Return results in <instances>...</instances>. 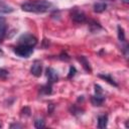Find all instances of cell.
Listing matches in <instances>:
<instances>
[{
    "mask_svg": "<svg viewBox=\"0 0 129 129\" xmlns=\"http://www.w3.org/2000/svg\"><path fill=\"white\" fill-rule=\"evenodd\" d=\"M41 73H42V62L38 59H35L31 66V69H30V74L36 78L40 77L41 76Z\"/></svg>",
    "mask_w": 129,
    "mask_h": 129,
    "instance_id": "cell-7",
    "label": "cell"
},
{
    "mask_svg": "<svg viewBox=\"0 0 129 129\" xmlns=\"http://www.w3.org/2000/svg\"><path fill=\"white\" fill-rule=\"evenodd\" d=\"M18 44H23V45L34 47L37 44V38L30 33H25V34H22L18 38Z\"/></svg>",
    "mask_w": 129,
    "mask_h": 129,
    "instance_id": "cell-5",
    "label": "cell"
},
{
    "mask_svg": "<svg viewBox=\"0 0 129 129\" xmlns=\"http://www.w3.org/2000/svg\"><path fill=\"white\" fill-rule=\"evenodd\" d=\"M6 32H7V24H6V21L3 17L0 16V42L3 41L5 35H6Z\"/></svg>",
    "mask_w": 129,
    "mask_h": 129,
    "instance_id": "cell-9",
    "label": "cell"
},
{
    "mask_svg": "<svg viewBox=\"0 0 129 129\" xmlns=\"http://www.w3.org/2000/svg\"><path fill=\"white\" fill-rule=\"evenodd\" d=\"M58 58L59 59H61V60H64V61H68V60H70V55L66 52V51H62L60 54H59V56H58Z\"/></svg>",
    "mask_w": 129,
    "mask_h": 129,
    "instance_id": "cell-21",
    "label": "cell"
},
{
    "mask_svg": "<svg viewBox=\"0 0 129 129\" xmlns=\"http://www.w3.org/2000/svg\"><path fill=\"white\" fill-rule=\"evenodd\" d=\"M39 95L40 96H47V95H50L52 93V85L50 84H46V85H43L39 88V91H38Z\"/></svg>",
    "mask_w": 129,
    "mask_h": 129,
    "instance_id": "cell-10",
    "label": "cell"
},
{
    "mask_svg": "<svg viewBox=\"0 0 129 129\" xmlns=\"http://www.w3.org/2000/svg\"><path fill=\"white\" fill-rule=\"evenodd\" d=\"M10 128H23V125L18 124V123H13L10 125Z\"/></svg>",
    "mask_w": 129,
    "mask_h": 129,
    "instance_id": "cell-24",
    "label": "cell"
},
{
    "mask_svg": "<svg viewBox=\"0 0 129 129\" xmlns=\"http://www.w3.org/2000/svg\"><path fill=\"white\" fill-rule=\"evenodd\" d=\"M98 77L99 78H101V79H103L104 81H106L107 83H109L110 85H112V86H114V87H116V88H118L119 86H118V84L116 83V81L112 78V76L111 75H107V74H99L98 75Z\"/></svg>",
    "mask_w": 129,
    "mask_h": 129,
    "instance_id": "cell-11",
    "label": "cell"
},
{
    "mask_svg": "<svg viewBox=\"0 0 129 129\" xmlns=\"http://www.w3.org/2000/svg\"><path fill=\"white\" fill-rule=\"evenodd\" d=\"M13 51L15 54H17L20 57H29L32 52H33V47L32 46H28V45H23V44H18L17 46H15L13 48Z\"/></svg>",
    "mask_w": 129,
    "mask_h": 129,
    "instance_id": "cell-3",
    "label": "cell"
},
{
    "mask_svg": "<svg viewBox=\"0 0 129 129\" xmlns=\"http://www.w3.org/2000/svg\"><path fill=\"white\" fill-rule=\"evenodd\" d=\"M53 110H54V105L53 104H49L48 107H47V113L49 115H51L53 113Z\"/></svg>",
    "mask_w": 129,
    "mask_h": 129,
    "instance_id": "cell-23",
    "label": "cell"
},
{
    "mask_svg": "<svg viewBox=\"0 0 129 129\" xmlns=\"http://www.w3.org/2000/svg\"><path fill=\"white\" fill-rule=\"evenodd\" d=\"M45 75L47 78V83L52 85L58 81V74L57 72L52 68H47L45 71Z\"/></svg>",
    "mask_w": 129,
    "mask_h": 129,
    "instance_id": "cell-6",
    "label": "cell"
},
{
    "mask_svg": "<svg viewBox=\"0 0 129 129\" xmlns=\"http://www.w3.org/2000/svg\"><path fill=\"white\" fill-rule=\"evenodd\" d=\"M117 31H118V39L120 42H125L126 41V38H125V32H124V29L118 25L117 26Z\"/></svg>",
    "mask_w": 129,
    "mask_h": 129,
    "instance_id": "cell-15",
    "label": "cell"
},
{
    "mask_svg": "<svg viewBox=\"0 0 129 129\" xmlns=\"http://www.w3.org/2000/svg\"><path fill=\"white\" fill-rule=\"evenodd\" d=\"M34 127L37 128V129H40V128H44L45 127V122L42 118H37L35 119L34 121Z\"/></svg>",
    "mask_w": 129,
    "mask_h": 129,
    "instance_id": "cell-18",
    "label": "cell"
},
{
    "mask_svg": "<svg viewBox=\"0 0 129 129\" xmlns=\"http://www.w3.org/2000/svg\"><path fill=\"white\" fill-rule=\"evenodd\" d=\"M90 29H91L92 32H96L99 29H102V26L98 22H96L94 20H91V22H90Z\"/></svg>",
    "mask_w": 129,
    "mask_h": 129,
    "instance_id": "cell-17",
    "label": "cell"
},
{
    "mask_svg": "<svg viewBox=\"0 0 129 129\" xmlns=\"http://www.w3.org/2000/svg\"><path fill=\"white\" fill-rule=\"evenodd\" d=\"M70 112L72 115H75V116H78V115H82L83 114V110L81 108H79L78 106L76 105H72L70 107Z\"/></svg>",
    "mask_w": 129,
    "mask_h": 129,
    "instance_id": "cell-16",
    "label": "cell"
},
{
    "mask_svg": "<svg viewBox=\"0 0 129 129\" xmlns=\"http://www.w3.org/2000/svg\"><path fill=\"white\" fill-rule=\"evenodd\" d=\"M13 11H14V9H13L11 6H9L8 4H6V3L0 1V13L8 14V13H11V12H13Z\"/></svg>",
    "mask_w": 129,
    "mask_h": 129,
    "instance_id": "cell-14",
    "label": "cell"
},
{
    "mask_svg": "<svg viewBox=\"0 0 129 129\" xmlns=\"http://www.w3.org/2000/svg\"><path fill=\"white\" fill-rule=\"evenodd\" d=\"M71 18H72V20L74 22L79 23V24L80 23H84V22L87 21V15H86V13L83 10L79 9L78 7H74L71 10Z\"/></svg>",
    "mask_w": 129,
    "mask_h": 129,
    "instance_id": "cell-4",
    "label": "cell"
},
{
    "mask_svg": "<svg viewBox=\"0 0 129 129\" xmlns=\"http://www.w3.org/2000/svg\"><path fill=\"white\" fill-rule=\"evenodd\" d=\"M0 127H1V125H0Z\"/></svg>",
    "mask_w": 129,
    "mask_h": 129,
    "instance_id": "cell-26",
    "label": "cell"
},
{
    "mask_svg": "<svg viewBox=\"0 0 129 129\" xmlns=\"http://www.w3.org/2000/svg\"><path fill=\"white\" fill-rule=\"evenodd\" d=\"M77 59L81 62V64L83 66L84 70H85L87 73L90 74V73L92 72V68H91V66H90V62H89L88 58H87L85 55H78V56H77Z\"/></svg>",
    "mask_w": 129,
    "mask_h": 129,
    "instance_id": "cell-8",
    "label": "cell"
},
{
    "mask_svg": "<svg viewBox=\"0 0 129 129\" xmlns=\"http://www.w3.org/2000/svg\"><path fill=\"white\" fill-rule=\"evenodd\" d=\"M9 76V72L5 69H0V80H6V78Z\"/></svg>",
    "mask_w": 129,
    "mask_h": 129,
    "instance_id": "cell-19",
    "label": "cell"
},
{
    "mask_svg": "<svg viewBox=\"0 0 129 129\" xmlns=\"http://www.w3.org/2000/svg\"><path fill=\"white\" fill-rule=\"evenodd\" d=\"M93 9L96 13H102L107 9V4L104 3V2H97V3L94 4Z\"/></svg>",
    "mask_w": 129,
    "mask_h": 129,
    "instance_id": "cell-13",
    "label": "cell"
},
{
    "mask_svg": "<svg viewBox=\"0 0 129 129\" xmlns=\"http://www.w3.org/2000/svg\"><path fill=\"white\" fill-rule=\"evenodd\" d=\"M30 109L28 108V107H24L23 109H22V111H21V115L22 116H30Z\"/></svg>",
    "mask_w": 129,
    "mask_h": 129,
    "instance_id": "cell-22",
    "label": "cell"
},
{
    "mask_svg": "<svg viewBox=\"0 0 129 129\" xmlns=\"http://www.w3.org/2000/svg\"><path fill=\"white\" fill-rule=\"evenodd\" d=\"M121 1H122V2H124L125 4H128V3H129V0H121Z\"/></svg>",
    "mask_w": 129,
    "mask_h": 129,
    "instance_id": "cell-25",
    "label": "cell"
},
{
    "mask_svg": "<svg viewBox=\"0 0 129 129\" xmlns=\"http://www.w3.org/2000/svg\"><path fill=\"white\" fill-rule=\"evenodd\" d=\"M52 4L46 0H35V1H27L21 5V9L25 12L32 13H44L47 12Z\"/></svg>",
    "mask_w": 129,
    "mask_h": 129,
    "instance_id": "cell-1",
    "label": "cell"
},
{
    "mask_svg": "<svg viewBox=\"0 0 129 129\" xmlns=\"http://www.w3.org/2000/svg\"><path fill=\"white\" fill-rule=\"evenodd\" d=\"M77 70L75 67H70V71H69V75H68V79H73L76 76Z\"/></svg>",
    "mask_w": 129,
    "mask_h": 129,
    "instance_id": "cell-20",
    "label": "cell"
},
{
    "mask_svg": "<svg viewBox=\"0 0 129 129\" xmlns=\"http://www.w3.org/2000/svg\"><path fill=\"white\" fill-rule=\"evenodd\" d=\"M95 88V95L91 96V103L93 104V106H97V107H100L103 105L105 99H106V96L103 92V89L100 85H97L95 84L94 86Z\"/></svg>",
    "mask_w": 129,
    "mask_h": 129,
    "instance_id": "cell-2",
    "label": "cell"
},
{
    "mask_svg": "<svg viewBox=\"0 0 129 129\" xmlns=\"http://www.w3.org/2000/svg\"><path fill=\"white\" fill-rule=\"evenodd\" d=\"M107 124H108V116L107 115H100L98 117V125H97L98 128H100V129L106 128Z\"/></svg>",
    "mask_w": 129,
    "mask_h": 129,
    "instance_id": "cell-12",
    "label": "cell"
}]
</instances>
